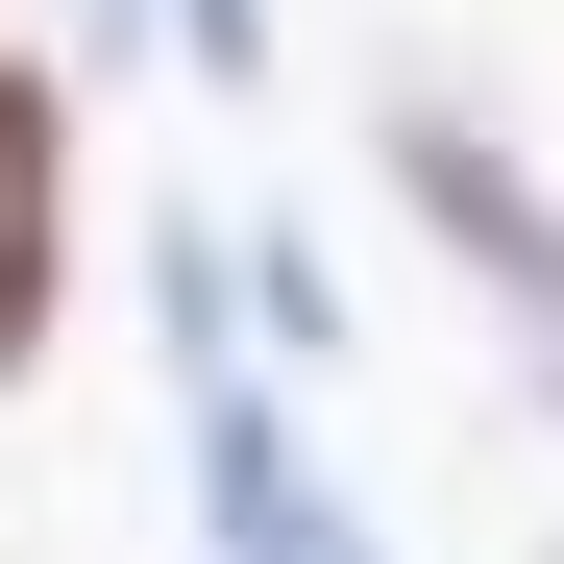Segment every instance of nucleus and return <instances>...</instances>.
Here are the masks:
<instances>
[{"mask_svg": "<svg viewBox=\"0 0 564 564\" xmlns=\"http://www.w3.org/2000/svg\"><path fill=\"white\" fill-rule=\"evenodd\" d=\"M148 50L197 74V99H270V0H148Z\"/></svg>", "mask_w": 564, "mask_h": 564, "instance_id": "3", "label": "nucleus"}, {"mask_svg": "<svg viewBox=\"0 0 564 564\" xmlns=\"http://www.w3.org/2000/svg\"><path fill=\"white\" fill-rule=\"evenodd\" d=\"M540 417H564V344H540Z\"/></svg>", "mask_w": 564, "mask_h": 564, "instance_id": "4", "label": "nucleus"}, {"mask_svg": "<svg viewBox=\"0 0 564 564\" xmlns=\"http://www.w3.org/2000/svg\"><path fill=\"white\" fill-rule=\"evenodd\" d=\"M74 295H99V74L0 25V393L74 368Z\"/></svg>", "mask_w": 564, "mask_h": 564, "instance_id": "1", "label": "nucleus"}, {"mask_svg": "<svg viewBox=\"0 0 564 564\" xmlns=\"http://www.w3.org/2000/svg\"><path fill=\"white\" fill-rule=\"evenodd\" d=\"M368 172H393V221H417L516 344H564V197L516 172V123H466L442 74H393V99H368Z\"/></svg>", "mask_w": 564, "mask_h": 564, "instance_id": "2", "label": "nucleus"}]
</instances>
